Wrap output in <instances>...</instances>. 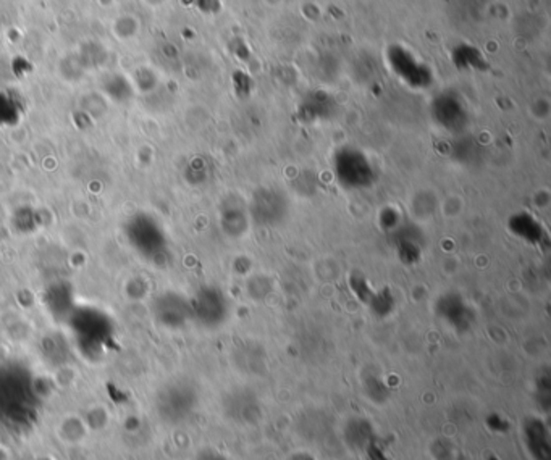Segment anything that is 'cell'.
<instances>
[{
  "instance_id": "1",
  "label": "cell",
  "mask_w": 551,
  "mask_h": 460,
  "mask_svg": "<svg viewBox=\"0 0 551 460\" xmlns=\"http://www.w3.org/2000/svg\"><path fill=\"white\" fill-rule=\"evenodd\" d=\"M332 170L340 188L350 192L371 190L379 181V168L371 155L354 145H343L335 151Z\"/></svg>"
},
{
  "instance_id": "2",
  "label": "cell",
  "mask_w": 551,
  "mask_h": 460,
  "mask_svg": "<svg viewBox=\"0 0 551 460\" xmlns=\"http://www.w3.org/2000/svg\"><path fill=\"white\" fill-rule=\"evenodd\" d=\"M385 60L390 72L399 82L414 90H425L432 88L435 82L434 70L424 60L414 54L406 45L391 44L385 51Z\"/></svg>"
},
{
  "instance_id": "3",
  "label": "cell",
  "mask_w": 551,
  "mask_h": 460,
  "mask_svg": "<svg viewBox=\"0 0 551 460\" xmlns=\"http://www.w3.org/2000/svg\"><path fill=\"white\" fill-rule=\"evenodd\" d=\"M249 217L257 226L277 228L289 215V202L283 191L264 186L253 192L248 204Z\"/></svg>"
},
{
  "instance_id": "4",
  "label": "cell",
  "mask_w": 551,
  "mask_h": 460,
  "mask_svg": "<svg viewBox=\"0 0 551 460\" xmlns=\"http://www.w3.org/2000/svg\"><path fill=\"white\" fill-rule=\"evenodd\" d=\"M430 115L435 125L453 136H461L469 127V109L461 96L454 90H443L430 104Z\"/></svg>"
},
{
  "instance_id": "5",
  "label": "cell",
  "mask_w": 551,
  "mask_h": 460,
  "mask_svg": "<svg viewBox=\"0 0 551 460\" xmlns=\"http://www.w3.org/2000/svg\"><path fill=\"white\" fill-rule=\"evenodd\" d=\"M191 318L204 328H218L230 316V300L218 286L208 285L198 289L190 300Z\"/></svg>"
},
{
  "instance_id": "6",
  "label": "cell",
  "mask_w": 551,
  "mask_h": 460,
  "mask_svg": "<svg viewBox=\"0 0 551 460\" xmlns=\"http://www.w3.org/2000/svg\"><path fill=\"white\" fill-rule=\"evenodd\" d=\"M385 236L397 253L398 261L403 265L414 267L422 261L427 238L424 230L417 223L405 218L391 233Z\"/></svg>"
},
{
  "instance_id": "7",
  "label": "cell",
  "mask_w": 551,
  "mask_h": 460,
  "mask_svg": "<svg viewBox=\"0 0 551 460\" xmlns=\"http://www.w3.org/2000/svg\"><path fill=\"white\" fill-rule=\"evenodd\" d=\"M435 316L456 333L469 331L476 322V312L466 299L456 291L440 294L434 304Z\"/></svg>"
},
{
  "instance_id": "8",
  "label": "cell",
  "mask_w": 551,
  "mask_h": 460,
  "mask_svg": "<svg viewBox=\"0 0 551 460\" xmlns=\"http://www.w3.org/2000/svg\"><path fill=\"white\" fill-rule=\"evenodd\" d=\"M508 231L511 235L521 239L523 243L529 244L539 249L550 247V235L542 222L533 215L529 210H517L508 218Z\"/></svg>"
},
{
  "instance_id": "9",
  "label": "cell",
  "mask_w": 551,
  "mask_h": 460,
  "mask_svg": "<svg viewBox=\"0 0 551 460\" xmlns=\"http://www.w3.org/2000/svg\"><path fill=\"white\" fill-rule=\"evenodd\" d=\"M226 417L236 424H257L263 417V407L257 396L251 389H236L232 391L225 401Z\"/></svg>"
},
{
  "instance_id": "10",
  "label": "cell",
  "mask_w": 551,
  "mask_h": 460,
  "mask_svg": "<svg viewBox=\"0 0 551 460\" xmlns=\"http://www.w3.org/2000/svg\"><path fill=\"white\" fill-rule=\"evenodd\" d=\"M298 118L303 123L326 121L334 117L335 100L326 90H311L298 105Z\"/></svg>"
},
{
  "instance_id": "11",
  "label": "cell",
  "mask_w": 551,
  "mask_h": 460,
  "mask_svg": "<svg viewBox=\"0 0 551 460\" xmlns=\"http://www.w3.org/2000/svg\"><path fill=\"white\" fill-rule=\"evenodd\" d=\"M220 225L224 233L230 238L246 235L251 225V217L243 200L238 198L226 199L225 204L220 208Z\"/></svg>"
},
{
  "instance_id": "12",
  "label": "cell",
  "mask_w": 551,
  "mask_h": 460,
  "mask_svg": "<svg viewBox=\"0 0 551 460\" xmlns=\"http://www.w3.org/2000/svg\"><path fill=\"white\" fill-rule=\"evenodd\" d=\"M88 433L90 426L78 416L64 417V420L57 426V436L65 446H82Z\"/></svg>"
},
{
  "instance_id": "13",
  "label": "cell",
  "mask_w": 551,
  "mask_h": 460,
  "mask_svg": "<svg viewBox=\"0 0 551 460\" xmlns=\"http://www.w3.org/2000/svg\"><path fill=\"white\" fill-rule=\"evenodd\" d=\"M453 62L460 70H477L484 72L487 68V60L480 54L479 49L472 45H460L453 52Z\"/></svg>"
},
{
  "instance_id": "14",
  "label": "cell",
  "mask_w": 551,
  "mask_h": 460,
  "mask_svg": "<svg viewBox=\"0 0 551 460\" xmlns=\"http://www.w3.org/2000/svg\"><path fill=\"white\" fill-rule=\"evenodd\" d=\"M366 307L371 310L374 316H379V318H387L397 308V298L389 286L377 288L371 300H369V304Z\"/></svg>"
},
{
  "instance_id": "15",
  "label": "cell",
  "mask_w": 551,
  "mask_h": 460,
  "mask_svg": "<svg viewBox=\"0 0 551 460\" xmlns=\"http://www.w3.org/2000/svg\"><path fill=\"white\" fill-rule=\"evenodd\" d=\"M362 389L366 396L369 397V401L375 404H383L390 397L389 385L375 371H367L362 377Z\"/></svg>"
},
{
  "instance_id": "16",
  "label": "cell",
  "mask_w": 551,
  "mask_h": 460,
  "mask_svg": "<svg viewBox=\"0 0 551 460\" xmlns=\"http://www.w3.org/2000/svg\"><path fill=\"white\" fill-rule=\"evenodd\" d=\"M405 214L395 207V206H387L385 208L380 210L379 225L383 231V235H389L395 228H397L403 220H405Z\"/></svg>"
},
{
  "instance_id": "17",
  "label": "cell",
  "mask_w": 551,
  "mask_h": 460,
  "mask_svg": "<svg viewBox=\"0 0 551 460\" xmlns=\"http://www.w3.org/2000/svg\"><path fill=\"white\" fill-rule=\"evenodd\" d=\"M136 33H138V23H136L135 17L125 15L114 23V35L118 39L125 41V39L135 36Z\"/></svg>"
}]
</instances>
